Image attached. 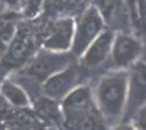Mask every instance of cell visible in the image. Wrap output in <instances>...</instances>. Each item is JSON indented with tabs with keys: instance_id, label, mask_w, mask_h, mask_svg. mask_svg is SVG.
<instances>
[{
	"instance_id": "14",
	"label": "cell",
	"mask_w": 146,
	"mask_h": 130,
	"mask_svg": "<svg viewBox=\"0 0 146 130\" xmlns=\"http://www.w3.org/2000/svg\"><path fill=\"white\" fill-rule=\"evenodd\" d=\"M13 2H20V0H13Z\"/></svg>"
},
{
	"instance_id": "9",
	"label": "cell",
	"mask_w": 146,
	"mask_h": 130,
	"mask_svg": "<svg viewBox=\"0 0 146 130\" xmlns=\"http://www.w3.org/2000/svg\"><path fill=\"white\" fill-rule=\"evenodd\" d=\"M64 67H67V56L64 55V52L45 49L33 58L28 68V72L35 78L45 81L48 77L62 70Z\"/></svg>"
},
{
	"instance_id": "1",
	"label": "cell",
	"mask_w": 146,
	"mask_h": 130,
	"mask_svg": "<svg viewBox=\"0 0 146 130\" xmlns=\"http://www.w3.org/2000/svg\"><path fill=\"white\" fill-rule=\"evenodd\" d=\"M127 70H114L98 80L93 94L104 121L116 123L123 120L127 104Z\"/></svg>"
},
{
	"instance_id": "11",
	"label": "cell",
	"mask_w": 146,
	"mask_h": 130,
	"mask_svg": "<svg viewBox=\"0 0 146 130\" xmlns=\"http://www.w3.org/2000/svg\"><path fill=\"white\" fill-rule=\"evenodd\" d=\"M33 49V39L29 33L25 32H16L9 51H10V56L13 59H23L26 58Z\"/></svg>"
},
{
	"instance_id": "15",
	"label": "cell",
	"mask_w": 146,
	"mask_h": 130,
	"mask_svg": "<svg viewBox=\"0 0 146 130\" xmlns=\"http://www.w3.org/2000/svg\"><path fill=\"white\" fill-rule=\"evenodd\" d=\"M0 55H2V52H0Z\"/></svg>"
},
{
	"instance_id": "4",
	"label": "cell",
	"mask_w": 146,
	"mask_h": 130,
	"mask_svg": "<svg viewBox=\"0 0 146 130\" xmlns=\"http://www.w3.org/2000/svg\"><path fill=\"white\" fill-rule=\"evenodd\" d=\"M127 71V104L123 117L124 121H130L132 116L146 104V61L140 58Z\"/></svg>"
},
{
	"instance_id": "3",
	"label": "cell",
	"mask_w": 146,
	"mask_h": 130,
	"mask_svg": "<svg viewBox=\"0 0 146 130\" xmlns=\"http://www.w3.org/2000/svg\"><path fill=\"white\" fill-rule=\"evenodd\" d=\"M104 31V19L97 7H88L75 20V31L72 40V54L78 58L90 43Z\"/></svg>"
},
{
	"instance_id": "8",
	"label": "cell",
	"mask_w": 146,
	"mask_h": 130,
	"mask_svg": "<svg viewBox=\"0 0 146 130\" xmlns=\"http://www.w3.org/2000/svg\"><path fill=\"white\" fill-rule=\"evenodd\" d=\"M114 36H116V33L111 31H103L80 56L82 67L97 68L106 62L111 55Z\"/></svg>"
},
{
	"instance_id": "12",
	"label": "cell",
	"mask_w": 146,
	"mask_h": 130,
	"mask_svg": "<svg viewBox=\"0 0 146 130\" xmlns=\"http://www.w3.org/2000/svg\"><path fill=\"white\" fill-rule=\"evenodd\" d=\"M15 35H16V29L13 25H10V23L0 25V52L2 54L9 49Z\"/></svg>"
},
{
	"instance_id": "6",
	"label": "cell",
	"mask_w": 146,
	"mask_h": 130,
	"mask_svg": "<svg viewBox=\"0 0 146 130\" xmlns=\"http://www.w3.org/2000/svg\"><path fill=\"white\" fill-rule=\"evenodd\" d=\"M75 31V20L71 17L56 19L48 28L44 45L45 49L55 52H67L72 46Z\"/></svg>"
},
{
	"instance_id": "7",
	"label": "cell",
	"mask_w": 146,
	"mask_h": 130,
	"mask_svg": "<svg viewBox=\"0 0 146 130\" xmlns=\"http://www.w3.org/2000/svg\"><path fill=\"white\" fill-rule=\"evenodd\" d=\"M78 85V71L70 65L56 71L44 81V94L52 100H62Z\"/></svg>"
},
{
	"instance_id": "13",
	"label": "cell",
	"mask_w": 146,
	"mask_h": 130,
	"mask_svg": "<svg viewBox=\"0 0 146 130\" xmlns=\"http://www.w3.org/2000/svg\"><path fill=\"white\" fill-rule=\"evenodd\" d=\"M130 123L133 124L135 129H139V130H146V104L142 105L139 110L132 116L130 119Z\"/></svg>"
},
{
	"instance_id": "2",
	"label": "cell",
	"mask_w": 146,
	"mask_h": 130,
	"mask_svg": "<svg viewBox=\"0 0 146 130\" xmlns=\"http://www.w3.org/2000/svg\"><path fill=\"white\" fill-rule=\"evenodd\" d=\"M64 123L74 129H94L104 120L100 114L94 94L87 85H77L61 100Z\"/></svg>"
},
{
	"instance_id": "5",
	"label": "cell",
	"mask_w": 146,
	"mask_h": 130,
	"mask_svg": "<svg viewBox=\"0 0 146 130\" xmlns=\"http://www.w3.org/2000/svg\"><path fill=\"white\" fill-rule=\"evenodd\" d=\"M142 54L143 46L136 38L126 33H116L110 55L116 70H129L142 58Z\"/></svg>"
},
{
	"instance_id": "10",
	"label": "cell",
	"mask_w": 146,
	"mask_h": 130,
	"mask_svg": "<svg viewBox=\"0 0 146 130\" xmlns=\"http://www.w3.org/2000/svg\"><path fill=\"white\" fill-rule=\"evenodd\" d=\"M0 94L2 97L13 107L25 108L31 105V98L25 88L13 80H5L0 85Z\"/></svg>"
}]
</instances>
